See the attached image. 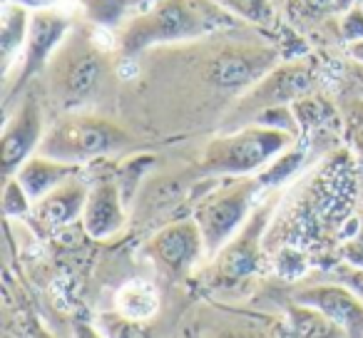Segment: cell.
Listing matches in <instances>:
<instances>
[{
  "label": "cell",
  "instance_id": "cell-26",
  "mask_svg": "<svg viewBox=\"0 0 363 338\" xmlns=\"http://www.w3.org/2000/svg\"><path fill=\"white\" fill-rule=\"evenodd\" d=\"M338 30H341L346 43L363 40V6L361 3H356L351 11L338 18Z\"/></svg>",
  "mask_w": 363,
  "mask_h": 338
},
{
  "label": "cell",
  "instance_id": "cell-22",
  "mask_svg": "<svg viewBox=\"0 0 363 338\" xmlns=\"http://www.w3.org/2000/svg\"><path fill=\"white\" fill-rule=\"evenodd\" d=\"M303 154H306V152L298 150L296 145L289 147V150L284 152V154H279L277 159H274L272 164H269L267 169H264V172L257 174V179H259V184H262V189L279 187V184L289 182V179H291L294 174L298 172V167H301V162H303Z\"/></svg>",
  "mask_w": 363,
  "mask_h": 338
},
{
  "label": "cell",
  "instance_id": "cell-14",
  "mask_svg": "<svg viewBox=\"0 0 363 338\" xmlns=\"http://www.w3.org/2000/svg\"><path fill=\"white\" fill-rule=\"evenodd\" d=\"M80 174V167L65 164V162H57L52 157L45 154H33L26 164L16 172V179L23 184V189L28 192V197L33 199V204L40 202L43 197L57 189L60 184H65L67 179L77 177Z\"/></svg>",
  "mask_w": 363,
  "mask_h": 338
},
{
  "label": "cell",
  "instance_id": "cell-6",
  "mask_svg": "<svg viewBox=\"0 0 363 338\" xmlns=\"http://www.w3.org/2000/svg\"><path fill=\"white\" fill-rule=\"evenodd\" d=\"M70 16L55 11V8H45V11H33L30 18V33H28V43L23 47V55L18 60V75L16 82L6 90V107L13 105L18 95L28 90L38 75H45L48 65L60 50L65 38L72 30Z\"/></svg>",
  "mask_w": 363,
  "mask_h": 338
},
{
  "label": "cell",
  "instance_id": "cell-27",
  "mask_svg": "<svg viewBox=\"0 0 363 338\" xmlns=\"http://www.w3.org/2000/svg\"><path fill=\"white\" fill-rule=\"evenodd\" d=\"M341 254L346 264H353V266L363 269V229H358V234H353V237L343 244Z\"/></svg>",
  "mask_w": 363,
  "mask_h": 338
},
{
  "label": "cell",
  "instance_id": "cell-16",
  "mask_svg": "<svg viewBox=\"0 0 363 338\" xmlns=\"http://www.w3.org/2000/svg\"><path fill=\"white\" fill-rule=\"evenodd\" d=\"M155 3L157 0H80V8L90 26L120 33L127 23L147 13Z\"/></svg>",
  "mask_w": 363,
  "mask_h": 338
},
{
  "label": "cell",
  "instance_id": "cell-19",
  "mask_svg": "<svg viewBox=\"0 0 363 338\" xmlns=\"http://www.w3.org/2000/svg\"><path fill=\"white\" fill-rule=\"evenodd\" d=\"M361 0H286V16L294 26H313L328 18H341Z\"/></svg>",
  "mask_w": 363,
  "mask_h": 338
},
{
  "label": "cell",
  "instance_id": "cell-24",
  "mask_svg": "<svg viewBox=\"0 0 363 338\" xmlns=\"http://www.w3.org/2000/svg\"><path fill=\"white\" fill-rule=\"evenodd\" d=\"M33 207L35 204L28 197L23 184L16 177L6 179V187H3V212H6V217H28V214H33Z\"/></svg>",
  "mask_w": 363,
  "mask_h": 338
},
{
  "label": "cell",
  "instance_id": "cell-2",
  "mask_svg": "<svg viewBox=\"0 0 363 338\" xmlns=\"http://www.w3.org/2000/svg\"><path fill=\"white\" fill-rule=\"evenodd\" d=\"M298 137L294 132L267 125H244L227 135H219L204 147L199 169L209 177H257L279 154L294 147Z\"/></svg>",
  "mask_w": 363,
  "mask_h": 338
},
{
  "label": "cell",
  "instance_id": "cell-21",
  "mask_svg": "<svg viewBox=\"0 0 363 338\" xmlns=\"http://www.w3.org/2000/svg\"><path fill=\"white\" fill-rule=\"evenodd\" d=\"M224 8L227 13H232L237 21L252 23V26H272L277 18V8L274 0H214Z\"/></svg>",
  "mask_w": 363,
  "mask_h": 338
},
{
  "label": "cell",
  "instance_id": "cell-9",
  "mask_svg": "<svg viewBox=\"0 0 363 338\" xmlns=\"http://www.w3.org/2000/svg\"><path fill=\"white\" fill-rule=\"evenodd\" d=\"M269 207H262L249 217L242 232L214 257L209 281L217 288H237L259 271V242L267 227Z\"/></svg>",
  "mask_w": 363,
  "mask_h": 338
},
{
  "label": "cell",
  "instance_id": "cell-4",
  "mask_svg": "<svg viewBox=\"0 0 363 338\" xmlns=\"http://www.w3.org/2000/svg\"><path fill=\"white\" fill-rule=\"evenodd\" d=\"M105 67V52L95 38L87 30L72 28L45 70L52 100L65 112H75L100 90Z\"/></svg>",
  "mask_w": 363,
  "mask_h": 338
},
{
  "label": "cell",
  "instance_id": "cell-13",
  "mask_svg": "<svg viewBox=\"0 0 363 338\" xmlns=\"http://www.w3.org/2000/svg\"><path fill=\"white\" fill-rule=\"evenodd\" d=\"M87 192H90V184L82 182L80 174L67 179L65 184L52 189L48 197L35 202L33 222L40 229H62L67 224L77 222V219H82V212H85Z\"/></svg>",
  "mask_w": 363,
  "mask_h": 338
},
{
  "label": "cell",
  "instance_id": "cell-10",
  "mask_svg": "<svg viewBox=\"0 0 363 338\" xmlns=\"http://www.w3.org/2000/svg\"><path fill=\"white\" fill-rule=\"evenodd\" d=\"M313 85L311 67L306 62H289V65L274 67L267 77L257 82L249 92H244V97L239 100L237 112L242 110L247 117H257L259 112L269 110V107H284L294 105L301 97L308 95Z\"/></svg>",
  "mask_w": 363,
  "mask_h": 338
},
{
  "label": "cell",
  "instance_id": "cell-5",
  "mask_svg": "<svg viewBox=\"0 0 363 338\" xmlns=\"http://www.w3.org/2000/svg\"><path fill=\"white\" fill-rule=\"evenodd\" d=\"M262 192L257 177H229L224 184L199 199L194 209V222L204 237L207 257L214 259L249 222L254 197Z\"/></svg>",
  "mask_w": 363,
  "mask_h": 338
},
{
  "label": "cell",
  "instance_id": "cell-20",
  "mask_svg": "<svg viewBox=\"0 0 363 338\" xmlns=\"http://www.w3.org/2000/svg\"><path fill=\"white\" fill-rule=\"evenodd\" d=\"M95 326L100 328L105 338H152L150 323L125 316L117 308L115 311H102L95 318Z\"/></svg>",
  "mask_w": 363,
  "mask_h": 338
},
{
  "label": "cell",
  "instance_id": "cell-34",
  "mask_svg": "<svg viewBox=\"0 0 363 338\" xmlns=\"http://www.w3.org/2000/svg\"><path fill=\"white\" fill-rule=\"evenodd\" d=\"M361 6H363V0H361Z\"/></svg>",
  "mask_w": 363,
  "mask_h": 338
},
{
  "label": "cell",
  "instance_id": "cell-28",
  "mask_svg": "<svg viewBox=\"0 0 363 338\" xmlns=\"http://www.w3.org/2000/svg\"><path fill=\"white\" fill-rule=\"evenodd\" d=\"M72 338H105L95 321H75L72 323Z\"/></svg>",
  "mask_w": 363,
  "mask_h": 338
},
{
  "label": "cell",
  "instance_id": "cell-17",
  "mask_svg": "<svg viewBox=\"0 0 363 338\" xmlns=\"http://www.w3.org/2000/svg\"><path fill=\"white\" fill-rule=\"evenodd\" d=\"M115 308L137 321L152 323L162 311V293L147 278H130L115 293Z\"/></svg>",
  "mask_w": 363,
  "mask_h": 338
},
{
  "label": "cell",
  "instance_id": "cell-8",
  "mask_svg": "<svg viewBox=\"0 0 363 338\" xmlns=\"http://www.w3.org/2000/svg\"><path fill=\"white\" fill-rule=\"evenodd\" d=\"M45 112L33 90H26L23 97L16 102V110L11 112L3 137H0V169L3 177L11 179L16 172L40 152V145L45 140Z\"/></svg>",
  "mask_w": 363,
  "mask_h": 338
},
{
  "label": "cell",
  "instance_id": "cell-11",
  "mask_svg": "<svg viewBox=\"0 0 363 338\" xmlns=\"http://www.w3.org/2000/svg\"><path fill=\"white\" fill-rule=\"evenodd\" d=\"M127 199L122 194V187L117 177L105 174L97 177L90 184L87 192L85 212H82V227L97 242H107V239L117 237L127 224Z\"/></svg>",
  "mask_w": 363,
  "mask_h": 338
},
{
  "label": "cell",
  "instance_id": "cell-29",
  "mask_svg": "<svg viewBox=\"0 0 363 338\" xmlns=\"http://www.w3.org/2000/svg\"><path fill=\"white\" fill-rule=\"evenodd\" d=\"M28 338H55V333H52L43 321L30 318V321H28Z\"/></svg>",
  "mask_w": 363,
  "mask_h": 338
},
{
  "label": "cell",
  "instance_id": "cell-32",
  "mask_svg": "<svg viewBox=\"0 0 363 338\" xmlns=\"http://www.w3.org/2000/svg\"><path fill=\"white\" fill-rule=\"evenodd\" d=\"M212 338H254V336H252V333H247V331H237V328H227V331L214 333Z\"/></svg>",
  "mask_w": 363,
  "mask_h": 338
},
{
  "label": "cell",
  "instance_id": "cell-23",
  "mask_svg": "<svg viewBox=\"0 0 363 338\" xmlns=\"http://www.w3.org/2000/svg\"><path fill=\"white\" fill-rule=\"evenodd\" d=\"M343 135L363 169V100H351L343 107Z\"/></svg>",
  "mask_w": 363,
  "mask_h": 338
},
{
  "label": "cell",
  "instance_id": "cell-12",
  "mask_svg": "<svg viewBox=\"0 0 363 338\" xmlns=\"http://www.w3.org/2000/svg\"><path fill=\"white\" fill-rule=\"evenodd\" d=\"M294 301L306 303L326 313L333 323L346 331L348 338H363V301L336 281H323L296 291Z\"/></svg>",
  "mask_w": 363,
  "mask_h": 338
},
{
  "label": "cell",
  "instance_id": "cell-7",
  "mask_svg": "<svg viewBox=\"0 0 363 338\" xmlns=\"http://www.w3.org/2000/svg\"><path fill=\"white\" fill-rule=\"evenodd\" d=\"M142 254L155 264L162 276H167L169 281H182L207 257V247H204V237L197 222L179 219V222L157 229L142 247Z\"/></svg>",
  "mask_w": 363,
  "mask_h": 338
},
{
  "label": "cell",
  "instance_id": "cell-25",
  "mask_svg": "<svg viewBox=\"0 0 363 338\" xmlns=\"http://www.w3.org/2000/svg\"><path fill=\"white\" fill-rule=\"evenodd\" d=\"M328 281L341 283V286H346L348 291H353L363 301V269L341 261L328 271Z\"/></svg>",
  "mask_w": 363,
  "mask_h": 338
},
{
  "label": "cell",
  "instance_id": "cell-33",
  "mask_svg": "<svg viewBox=\"0 0 363 338\" xmlns=\"http://www.w3.org/2000/svg\"><path fill=\"white\" fill-rule=\"evenodd\" d=\"M184 338H194V336H189V333H187V336H184Z\"/></svg>",
  "mask_w": 363,
  "mask_h": 338
},
{
  "label": "cell",
  "instance_id": "cell-3",
  "mask_svg": "<svg viewBox=\"0 0 363 338\" xmlns=\"http://www.w3.org/2000/svg\"><path fill=\"white\" fill-rule=\"evenodd\" d=\"M132 147V135L112 120L85 112H65L45 132L40 154L65 164L82 167L87 162L117 154Z\"/></svg>",
  "mask_w": 363,
  "mask_h": 338
},
{
  "label": "cell",
  "instance_id": "cell-1",
  "mask_svg": "<svg viewBox=\"0 0 363 338\" xmlns=\"http://www.w3.org/2000/svg\"><path fill=\"white\" fill-rule=\"evenodd\" d=\"M234 26L237 18L214 0H157L117 33V47L122 55L135 57L160 45L202 40Z\"/></svg>",
  "mask_w": 363,
  "mask_h": 338
},
{
  "label": "cell",
  "instance_id": "cell-30",
  "mask_svg": "<svg viewBox=\"0 0 363 338\" xmlns=\"http://www.w3.org/2000/svg\"><path fill=\"white\" fill-rule=\"evenodd\" d=\"M13 3H21L26 8H33V11H45V8L55 6V0H13Z\"/></svg>",
  "mask_w": 363,
  "mask_h": 338
},
{
  "label": "cell",
  "instance_id": "cell-15",
  "mask_svg": "<svg viewBox=\"0 0 363 338\" xmlns=\"http://www.w3.org/2000/svg\"><path fill=\"white\" fill-rule=\"evenodd\" d=\"M30 8L6 0L0 11V60H3V75H11L13 62L21 60L23 47L30 33Z\"/></svg>",
  "mask_w": 363,
  "mask_h": 338
},
{
  "label": "cell",
  "instance_id": "cell-31",
  "mask_svg": "<svg viewBox=\"0 0 363 338\" xmlns=\"http://www.w3.org/2000/svg\"><path fill=\"white\" fill-rule=\"evenodd\" d=\"M348 55H351L353 60L358 62V65H363V40L348 43Z\"/></svg>",
  "mask_w": 363,
  "mask_h": 338
},
{
  "label": "cell",
  "instance_id": "cell-18",
  "mask_svg": "<svg viewBox=\"0 0 363 338\" xmlns=\"http://www.w3.org/2000/svg\"><path fill=\"white\" fill-rule=\"evenodd\" d=\"M286 331L291 338H348L346 331L326 313L298 301L286 306Z\"/></svg>",
  "mask_w": 363,
  "mask_h": 338
}]
</instances>
